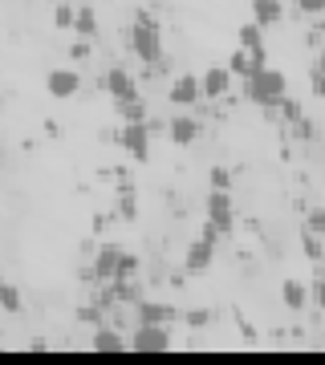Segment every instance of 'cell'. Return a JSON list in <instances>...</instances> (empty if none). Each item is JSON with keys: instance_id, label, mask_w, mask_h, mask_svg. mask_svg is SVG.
<instances>
[{"instance_id": "1", "label": "cell", "mask_w": 325, "mask_h": 365, "mask_svg": "<svg viewBox=\"0 0 325 365\" xmlns=\"http://www.w3.org/2000/svg\"><path fill=\"white\" fill-rule=\"evenodd\" d=\"M244 93H248V102L260 106V110H276L281 98L289 93V81H285L281 69L264 66V69H256L252 78H244Z\"/></svg>"}, {"instance_id": "2", "label": "cell", "mask_w": 325, "mask_h": 365, "mask_svg": "<svg viewBox=\"0 0 325 365\" xmlns=\"http://www.w3.org/2000/svg\"><path fill=\"white\" fill-rule=\"evenodd\" d=\"M130 49L134 57H143L155 66L159 57H163V45H159V25L151 13H134V25H130Z\"/></svg>"}, {"instance_id": "3", "label": "cell", "mask_w": 325, "mask_h": 365, "mask_svg": "<svg viewBox=\"0 0 325 365\" xmlns=\"http://www.w3.org/2000/svg\"><path fill=\"white\" fill-rule=\"evenodd\" d=\"M126 345H134V353H167L171 349V325H134Z\"/></svg>"}, {"instance_id": "4", "label": "cell", "mask_w": 325, "mask_h": 365, "mask_svg": "<svg viewBox=\"0 0 325 365\" xmlns=\"http://www.w3.org/2000/svg\"><path fill=\"white\" fill-rule=\"evenodd\" d=\"M211 260H216V244L199 235V240H191V244H187V256H183V272H187V276H204V272L211 268Z\"/></svg>"}, {"instance_id": "5", "label": "cell", "mask_w": 325, "mask_h": 365, "mask_svg": "<svg viewBox=\"0 0 325 365\" xmlns=\"http://www.w3.org/2000/svg\"><path fill=\"white\" fill-rule=\"evenodd\" d=\"M45 90H49V98H57V102H69V98H78V93H81L78 69H49V78H45Z\"/></svg>"}, {"instance_id": "6", "label": "cell", "mask_w": 325, "mask_h": 365, "mask_svg": "<svg viewBox=\"0 0 325 365\" xmlns=\"http://www.w3.org/2000/svg\"><path fill=\"white\" fill-rule=\"evenodd\" d=\"M122 146H126V155L134 163H146L151 158V130H146V122H126L122 126Z\"/></svg>"}, {"instance_id": "7", "label": "cell", "mask_w": 325, "mask_h": 365, "mask_svg": "<svg viewBox=\"0 0 325 365\" xmlns=\"http://www.w3.org/2000/svg\"><path fill=\"white\" fill-rule=\"evenodd\" d=\"M208 220L220 227V232H232V191H224V187H211L208 195Z\"/></svg>"}, {"instance_id": "8", "label": "cell", "mask_w": 325, "mask_h": 365, "mask_svg": "<svg viewBox=\"0 0 325 365\" xmlns=\"http://www.w3.org/2000/svg\"><path fill=\"white\" fill-rule=\"evenodd\" d=\"M199 93H204V98H228V93H232V69H228V66L204 69V78H199Z\"/></svg>"}, {"instance_id": "9", "label": "cell", "mask_w": 325, "mask_h": 365, "mask_svg": "<svg viewBox=\"0 0 325 365\" xmlns=\"http://www.w3.org/2000/svg\"><path fill=\"white\" fill-rule=\"evenodd\" d=\"M134 317H139V321H143V325H171V321H175V309H171V304H163V300H139V304H134Z\"/></svg>"}, {"instance_id": "10", "label": "cell", "mask_w": 325, "mask_h": 365, "mask_svg": "<svg viewBox=\"0 0 325 365\" xmlns=\"http://www.w3.org/2000/svg\"><path fill=\"white\" fill-rule=\"evenodd\" d=\"M106 93H110L114 102H130V98H139V90H134V78H130L122 66L106 69Z\"/></svg>"}, {"instance_id": "11", "label": "cell", "mask_w": 325, "mask_h": 365, "mask_svg": "<svg viewBox=\"0 0 325 365\" xmlns=\"http://www.w3.org/2000/svg\"><path fill=\"white\" fill-rule=\"evenodd\" d=\"M167 138L175 146H191L195 138H199V118H191V114L171 118V122H167Z\"/></svg>"}, {"instance_id": "12", "label": "cell", "mask_w": 325, "mask_h": 365, "mask_svg": "<svg viewBox=\"0 0 325 365\" xmlns=\"http://www.w3.org/2000/svg\"><path fill=\"white\" fill-rule=\"evenodd\" d=\"M175 106H195L204 93H199V78L195 73H179V78L171 81V93H167Z\"/></svg>"}, {"instance_id": "13", "label": "cell", "mask_w": 325, "mask_h": 365, "mask_svg": "<svg viewBox=\"0 0 325 365\" xmlns=\"http://www.w3.org/2000/svg\"><path fill=\"white\" fill-rule=\"evenodd\" d=\"M118 256H122V248H118V244H102V248H98V256H94L90 276H98V280H114V272H118Z\"/></svg>"}, {"instance_id": "14", "label": "cell", "mask_w": 325, "mask_h": 365, "mask_svg": "<svg viewBox=\"0 0 325 365\" xmlns=\"http://www.w3.org/2000/svg\"><path fill=\"white\" fill-rule=\"evenodd\" d=\"M281 16H285V4H281V0H252V21H256L260 29L276 25Z\"/></svg>"}, {"instance_id": "15", "label": "cell", "mask_w": 325, "mask_h": 365, "mask_svg": "<svg viewBox=\"0 0 325 365\" xmlns=\"http://www.w3.org/2000/svg\"><path fill=\"white\" fill-rule=\"evenodd\" d=\"M90 345H94L98 353H122V349H126V337H122V333H114V329H102V325H98V329H94V341H90Z\"/></svg>"}, {"instance_id": "16", "label": "cell", "mask_w": 325, "mask_h": 365, "mask_svg": "<svg viewBox=\"0 0 325 365\" xmlns=\"http://www.w3.org/2000/svg\"><path fill=\"white\" fill-rule=\"evenodd\" d=\"M281 300H285V309L301 313V309H305V300H309V288L301 284V280H285V284H281Z\"/></svg>"}, {"instance_id": "17", "label": "cell", "mask_w": 325, "mask_h": 365, "mask_svg": "<svg viewBox=\"0 0 325 365\" xmlns=\"http://www.w3.org/2000/svg\"><path fill=\"white\" fill-rule=\"evenodd\" d=\"M69 33H78V37H94V33H98V16H94L90 4L74 9V29H69Z\"/></svg>"}, {"instance_id": "18", "label": "cell", "mask_w": 325, "mask_h": 365, "mask_svg": "<svg viewBox=\"0 0 325 365\" xmlns=\"http://www.w3.org/2000/svg\"><path fill=\"white\" fill-rule=\"evenodd\" d=\"M110 297L106 300H122V304H139V300H143V288L134 284V280H110Z\"/></svg>"}, {"instance_id": "19", "label": "cell", "mask_w": 325, "mask_h": 365, "mask_svg": "<svg viewBox=\"0 0 325 365\" xmlns=\"http://www.w3.org/2000/svg\"><path fill=\"white\" fill-rule=\"evenodd\" d=\"M118 215L122 220H139V195H134V187H118Z\"/></svg>"}, {"instance_id": "20", "label": "cell", "mask_w": 325, "mask_h": 365, "mask_svg": "<svg viewBox=\"0 0 325 365\" xmlns=\"http://www.w3.org/2000/svg\"><path fill=\"white\" fill-rule=\"evenodd\" d=\"M21 304H25V300H21V288L9 284V280H0V309H4V313H21Z\"/></svg>"}, {"instance_id": "21", "label": "cell", "mask_w": 325, "mask_h": 365, "mask_svg": "<svg viewBox=\"0 0 325 365\" xmlns=\"http://www.w3.org/2000/svg\"><path fill=\"white\" fill-rule=\"evenodd\" d=\"M232 73H240V78H252V73H256V61H252V53L244 49V45H240V49L232 53Z\"/></svg>"}, {"instance_id": "22", "label": "cell", "mask_w": 325, "mask_h": 365, "mask_svg": "<svg viewBox=\"0 0 325 365\" xmlns=\"http://www.w3.org/2000/svg\"><path fill=\"white\" fill-rule=\"evenodd\" d=\"M240 45H244V49H264V29H260L256 21L240 25Z\"/></svg>"}, {"instance_id": "23", "label": "cell", "mask_w": 325, "mask_h": 365, "mask_svg": "<svg viewBox=\"0 0 325 365\" xmlns=\"http://www.w3.org/2000/svg\"><path fill=\"white\" fill-rule=\"evenodd\" d=\"M301 244H305V256H309V260H317V264L325 260V244H321V235L301 232Z\"/></svg>"}, {"instance_id": "24", "label": "cell", "mask_w": 325, "mask_h": 365, "mask_svg": "<svg viewBox=\"0 0 325 365\" xmlns=\"http://www.w3.org/2000/svg\"><path fill=\"white\" fill-rule=\"evenodd\" d=\"M139 268H143V264H139V256L122 252V256H118V272H114V280H130V276H139Z\"/></svg>"}, {"instance_id": "25", "label": "cell", "mask_w": 325, "mask_h": 365, "mask_svg": "<svg viewBox=\"0 0 325 365\" xmlns=\"http://www.w3.org/2000/svg\"><path fill=\"white\" fill-rule=\"evenodd\" d=\"M118 110H122V118H126V122H146V110H143V102H139V98L118 102Z\"/></svg>"}, {"instance_id": "26", "label": "cell", "mask_w": 325, "mask_h": 365, "mask_svg": "<svg viewBox=\"0 0 325 365\" xmlns=\"http://www.w3.org/2000/svg\"><path fill=\"white\" fill-rule=\"evenodd\" d=\"M305 232H313V235L325 240V207H313L309 215H305Z\"/></svg>"}, {"instance_id": "27", "label": "cell", "mask_w": 325, "mask_h": 365, "mask_svg": "<svg viewBox=\"0 0 325 365\" xmlns=\"http://www.w3.org/2000/svg\"><path fill=\"white\" fill-rule=\"evenodd\" d=\"M53 25L69 33V29H74V4H57V9H53Z\"/></svg>"}, {"instance_id": "28", "label": "cell", "mask_w": 325, "mask_h": 365, "mask_svg": "<svg viewBox=\"0 0 325 365\" xmlns=\"http://www.w3.org/2000/svg\"><path fill=\"white\" fill-rule=\"evenodd\" d=\"M276 110H281L289 122H297V118H301V102H297V98H289V93L281 98V106H276Z\"/></svg>"}, {"instance_id": "29", "label": "cell", "mask_w": 325, "mask_h": 365, "mask_svg": "<svg viewBox=\"0 0 325 365\" xmlns=\"http://www.w3.org/2000/svg\"><path fill=\"white\" fill-rule=\"evenodd\" d=\"M183 321H187V325H191V329H204V325H208V321H211V313H208V309H191V313L183 317Z\"/></svg>"}, {"instance_id": "30", "label": "cell", "mask_w": 325, "mask_h": 365, "mask_svg": "<svg viewBox=\"0 0 325 365\" xmlns=\"http://www.w3.org/2000/svg\"><path fill=\"white\" fill-rule=\"evenodd\" d=\"M78 321H86V325H102V309L86 304V309H78Z\"/></svg>"}, {"instance_id": "31", "label": "cell", "mask_w": 325, "mask_h": 365, "mask_svg": "<svg viewBox=\"0 0 325 365\" xmlns=\"http://www.w3.org/2000/svg\"><path fill=\"white\" fill-rule=\"evenodd\" d=\"M297 9L309 16H325V0H297Z\"/></svg>"}, {"instance_id": "32", "label": "cell", "mask_w": 325, "mask_h": 365, "mask_svg": "<svg viewBox=\"0 0 325 365\" xmlns=\"http://www.w3.org/2000/svg\"><path fill=\"white\" fill-rule=\"evenodd\" d=\"M293 134H297V138H313V122L305 114L297 118V122H293Z\"/></svg>"}, {"instance_id": "33", "label": "cell", "mask_w": 325, "mask_h": 365, "mask_svg": "<svg viewBox=\"0 0 325 365\" xmlns=\"http://www.w3.org/2000/svg\"><path fill=\"white\" fill-rule=\"evenodd\" d=\"M211 187H224V191H228V187H232V175H228L224 167H216L211 170Z\"/></svg>"}, {"instance_id": "34", "label": "cell", "mask_w": 325, "mask_h": 365, "mask_svg": "<svg viewBox=\"0 0 325 365\" xmlns=\"http://www.w3.org/2000/svg\"><path fill=\"white\" fill-rule=\"evenodd\" d=\"M313 93L325 98V69H313Z\"/></svg>"}, {"instance_id": "35", "label": "cell", "mask_w": 325, "mask_h": 365, "mask_svg": "<svg viewBox=\"0 0 325 365\" xmlns=\"http://www.w3.org/2000/svg\"><path fill=\"white\" fill-rule=\"evenodd\" d=\"M313 300L325 309V280H313Z\"/></svg>"}, {"instance_id": "36", "label": "cell", "mask_w": 325, "mask_h": 365, "mask_svg": "<svg viewBox=\"0 0 325 365\" xmlns=\"http://www.w3.org/2000/svg\"><path fill=\"white\" fill-rule=\"evenodd\" d=\"M317 69H325V53H321V57H317Z\"/></svg>"}]
</instances>
